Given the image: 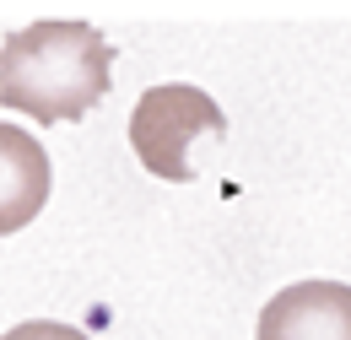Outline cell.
<instances>
[{"mask_svg":"<svg viewBox=\"0 0 351 340\" xmlns=\"http://www.w3.org/2000/svg\"><path fill=\"white\" fill-rule=\"evenodd\" d=\"M227 119L211 103V92L200 86H152L130 114V146L141 157V168L157 173V178H173V184H189L195 168H189V141L195 135H221Z\"/></svg>","mask_w":351,"mask_h":340,"instance_id":"obj_2","label":"cell"},{"mask_svg":"<svg viewBox=\"0 0 351 340\" xmlns=\"http://www.w3.org/2000/svg\"><path fill=\"white\" fill-rule=\"evenodd\" d=\"M114 43L87 22H33L0 49V103L38 119L65 125L92 114L108 97Z\"/></svg>","mask_w":351,"mask_h":340,"instance_id":"obj_1","label":"cell"},{"mask_svg":"<svg viewBox=\"0 0 351 340\" xmlns=\"http://www.w3.org/2000/svg\"><path fill=\"white\" fill-rule=\"evenodd\" d=\"M49 157L44 146L16 125H0V238L22 232L49 206Z\"/></svg>","mask_w":351,"mask_h":340,"instance_id":"obj_4","label":"cell"},{"mask_svg":"<svg viewBox=\"0 0 351 340\" xmlns=\"http://www.w3.org/2000/svg\"><path fill=\"white\" fill-rule=\"evenodd\" d=\"M260 340H351V287L298 281L265 302Z\"/></svg>","mask_w":351,"mask_h":340,"instance_id":"obj_3","label":"cell"},{"mask_svg":"<svg viewBox=\"0 0 351 340\" xmlns=\"http://www.w3.org/2000/svg\"><path fill=\"white\" fill-rule=\"evenodd\" d=\"M0 340H87L76 324H54V319H33V324H16V330H5Z\"/></svg>","mask_w":351,"mask_h":340,"instance_id":"obj_5","label":"cell"}]
</instances>
